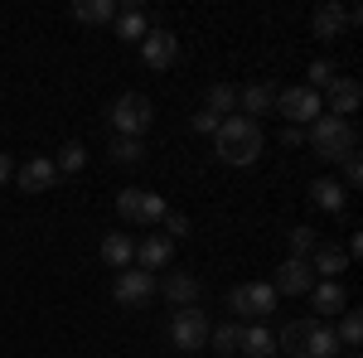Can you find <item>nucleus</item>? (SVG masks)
Masks as SVG:
<instances>
[{
    "label": "nucleus",
    "mask_w": 363,
    "mask_h": 358,
    "mask_svg": "<svg viewBox=\"0 0 363 358\" xmlns=\"http://www.w3.org/2000/svg\"><path fill=\"white\" fill-rule=\"evenodd\" d=\"M238 116H267V111H277V87L272 83H247V87H238Z\"/></svg>",
    "instance_id": "dca6fc26"
},
{
    "label": "nucleus",
    "mask_w": 363,
    "mask_h": 358,
    "mask_svg": "<svg viewBox=\"0 0 363 358\" xmlns=\"http://www.w3.org/2000/svg\"><path fill=\"white\" fill-rule=\"evenodd\" d=\"M169 213V203L160 198V194H150V189H121L116 194V218L121 223H160Z\"/></svg>",
    "instance_id": "39448f33"
},
{
    "label": "nucleus",
    "mask_w": 363,
    "mask_h": 358,
    "mask_svg": "<svg viewBox=\"0 0 363 358\" xmlns=\"http://www.w3.org/2000/svg\"><path fill=\"white\" fill-rule=\"evenodd\" d=\"M160 223H165V237H169V242H179V237L189 233V218H184V213H165Z\"/></svg>",
    "instance_id": "2f4dec72"
},
{
    "label": "nucleus",
    "mask_w": 363,
    "mask_h": 358,
    "mask_svg": "<svg viewBox=\"0 0 363 358\" xmlns=\"http://www.w3.org/2000/svg\"><path fill=\"white\" fill-rule=\"evenodd\" d=\"M335 339H339V349L359 354V344H363V315H359V310H344V315H339Z\"/></svg>",
    "instance_id": "b1692460"
},
{
    "label": "nucleus",
    "mask_w": 363,
    "mask_h": 358,
    "mask_svg": "<svg viewBox=\"0 0 363 358\" xmlns=\"http://www.w3.org/2000/svg\"><path fill=\"white\" fill-rule=\"evenodd\" d=\"M315 242H320V233H315V228H306V223H296V228L286 233V247H291V257H301V262H310Z\"/></svg>",
    "instance_id": "cd10ccee"
},
{
    "label": "nucleus",
    "mask_w": 363,
    "mask_h": 358,
    "mask_svg": "<svg viewBox=\"0 0 363 358\" xmlns=\"http://www.w3.org/2000/svg\"><path fill=\"white\" fill-rule=\"evenodd\" d=\"M310 272L325 276V281H339V272H349V252L320 237V242H315V252H310Z\"/></svg>",
    "instance_id": "2eb2a0df"
},
{
    "label": "nucleus",
    "mask_w": 363,
    "mask_h": 358,
    "mask_svg": "<svg viewBox=\"0 0 363 358\" xmlns=\"http://www.w3.org/2000/svg\"><path fill=\"white\" fill-rule=\"evenodd\" d=\"M339 358H359V354H339Z\"/></svg>",
    "instance_id": "e433bc0d"
},
{
    "label": "nucleus",
    "mask_w": 363,
    "mask_h": 358,
    "mask_svg": "<svg viewBox=\"0 0 363 358\" xmlns=\"http://www.w3.org/2000/svg\"><path fill=\"white\" fill-rule=\"evenodd\" d=\"M160 291H165V301L174 305V310H189V305H199V281L189 272H165V281H155Z\"/></svg>",
    "instance_id": "f3484780"
},
{
    "label": "nucleus",
    "mask_w": 363,
    "mask_h": 358,
    "mask_svg": "<svg viewBox=\"0 0 363 358\" xmlns=\"http://www.w3.org/2000/svg\"><path fill=\"white\" fill-rule=\"evenodd\" d=\"M339 165H344V184L354 189V184H359V179H363V160H359V155H344Z\"/></svg>",
    "instance_id": "473e14b6"
},
{
    "label": "nucleus",
    "mask_w": 363,
    "mask_h": 358,
    "mask_svg": "<svg viewBox=\"0 0 363 358\" xmlns=\"http://www.w3.org/2000/svg\"><path fill=\"white\" fill-rule=\"evenodd\" d=\"M102 262H107L112 272L136 267V237H131V233H107V237H102Z\"/></svg>",
    "instance_id": "aec40b11"
},
{
    "label": "nucleus",
    "mask_w": 363,
    "mask_h": 358,
    "mask_svg": "<svg viewBox=\"0 0 363 358\" xmlns=\"http://www.w3.org/2000/svg\"><path fill=\"white\" fill-rule=\"evenodd\" d=\"M155 276L150 272H140V267H126V272H116L112 281V301L116 305H126V310H140V305H150L155 301Z\"/></svg>",
    "instance_id": "0eeeda50"
},
{
    "label": "nucleus",
    "mask_w": 363,
    "mask_h": 358,
    "mask_svg": "<svg viewBox=\"0 0 363 358\" xmlns=\"http://www.w3.org/2000/svg\"><path fill=\"white\" fill-rule=\"evenodd\" d=\"M107 155H112L116 165H140V160H145V145H140V140H131V136H116Z\"/></svg>",
    "instance_id": "c85d7f7f"
},
{
    "label": "nucleus",
    "mask_w": 363,
    "mask_h": 358,
    "mask_svg": "<svg viewBox=\"0 0 363 358\" xmlns=\"http://www.w3.org/2000/svg\"><path fill=\"white\" fill-rule=\"evenodd\" d=\"M73 15H78L83 25H112L116 20V0H78Z\"/></svg>",
    "instance_id": "a878e982"
},
{
    "label": "nucleus",
    "mask_w": 363,
    "mask_h": 358,
    "mask_svg": "<svg viewBox=\"0 0 363 358\" xmlns=\"http://www.w3.org/2000/svg\"><path fill=\"white\" fill-rule=\"evenodd\" d=\"M306 78H310V92H325V87H330V83H335V78H339V68H335V63H330V58H315V63H310V68H306Z\"/></svg>",
    "instance_id": "c756f323"
},
{
    "label": "nucleus",
    "mask_w": 363,
    "mask_h": 358,
    "mask_svg": "<svg viewBox=\"0 0 363 358\" xmlns=\"http://www.w3.org/2000/svg\"><path fill=\"white\" fill-rule=\"evenodd\" d=\"M15 184H20V194H49L58 184V169L49 155H34V160H25V165L15 169Z\"/></svg>",
    "instance_id": "9b49d317"
},
{
    "label": "nucleus",
    "mask_w": 363,
    "mask_h": 358,
    "mask_svg": "<svg viewBox=\"0 0 363 358\" xmlns=\"http://www.w3.org/2000/svg\"><path fill=\"white\" fill-rule=\"evenodd\" d=\"M228 310H233L238 320L262 325V320L277 310V291H272V281H242V286H233V291H228Z\"/></svg>",
    "instance_id": "20e7f679"
},
{
    "label": "nucleus",
    "mask_w": 363,
    "mask_h": 358,
    "mask_svg": "<svg viewBox=\"0 0 363 358\" xmlns=\"http://www.w3.org/2000/svg\"><path fill=\"white\" fill-rule=\"evenodd\" d=\"M169 262H174V242H169L165 233H155V237H145V242H136V267L140 272H169Z\"/></svg>",
    "instance_id": "ddd939ff"
},
{
    "label": "nucleus",
    "mask_w": 363,
    "mask_h": 358,
    "mask_svg": "<svg viewBox=\"0 0 363 358\" xmlns=\"http://www.w3.org/2000/svg\"><path fill=\"white\" fill-rule=\"evenodd\" d=\"M140 58H145V68H155V73L174 68V58H179V34L165 29V25H150V34L140 39Z\"/></svg>",
    "instance_id": "1a4fd4ad"
},
{
    "label": "nucleus",
    "mask_w": 363,
    "mask_h": 358,
    "mask_svg": "<svg viewBox=\"0 0 363 358\" xmlns=\"http://www.w3.org/2000/svg\"><path fill=\"white\" fill-rule=\"evenodd\" d=\"M310 203H315L320 213H339V208H344V184L330 179V174L315 179V184H310Z\"/></svg>",
    "instance_id": "5701e85b"
},
{
    "label": "nucleus",
    "mask_w": 363,
    "mask_h": 358,
    "mask_svg": "<svg viewBox=\"0 0 363 358\" xmlns=\"http://www.w3.org/2000/svg\"><path fill=\"white\" fill-rule=\"evenodd\" d=\"M262 121H252V116H223L218 121V131H213V155L223 160V165L242 169V165H257V155H262Z\"/></svg>",
    "instance_id": "f257e3e1"
},
{
    "label": "nucleus",
    "mask_w": 363,
    "mask_h": 358,
    "mask_svg": "<svg viewBox=\"0 0 363 358\" xmlns=\"http://www.w3.org/2000/svg\"><path fill=\"white\" fill-rule=\"evenodd\" d=\"M310 305H315V320H335V315H344L349 296H344V286H339V281H315Z\"/></svg>",
    "instance_id": "6ab92c4d"
},
{
    "label": "nucleus",
    "mask_w": 363,
    "mask_h": 358,
    "mask_svg": "<svg viewBox=\"0 0 363 358\" xmlns=\"http://www.w3.org/2000/svg\"><path fill=\"white\" fill-rule=\"evenodd\" d=\"M281 140H286V145H306V131H301V126H286Z\"/></svg>",
    "instance_id": "f704fd0d"
},
{
    "label": "nucleus",
    "mask_w": 363,
    "mask_h": 358,
    "mask_svg": "<svg viewBox=\"0 0 363 358\" xmlns=\"http://www.w3.org/2000/svg\"><path fill=\"white\" fill-rule=\"evenodd\" d=\"M272 291H277V296H310V291H315V272H310V262L286 257V262L277 267V276H272Z\"/></svg>",
    "instance_id": "9d476101"
},
{
    "label": "nucleus",
    "mask_w": 363,
    "mask_h": 358,
    "mask_svg": "<svg viewBox=\"0 0 363 358\" xmlns=\"http://www.w3.org/2000/svg\"><path fill=\"white\" fill-rule=\"evenodd\" d=\"M208 344H218V358H233L238 349H242V320L213 325V330H208Z\"/></svg>",
    "instance_id": "393cba45"
},
{
    "label": "nucleus",
    "mask_w": 363,
    "mask_h": 358,
    "mask_svg": "<svg viewBox=\"0 0 363 358\" xmlns=\"http://www.w3.org/2000/svg\"><path fill=\"white\" fill-rule=\"evenodd\" d=\"M145 34H150V15L140 10V0H121L116 5V39H131L136 44Z\"/></svg>",
    "instance_id": "a211bd4d"
},
{
    "label": "nucleus",
    "mask_w": 363,
    "mask_h": 358,
    "mask_svg": "<svg viewBox=\"0 0 363 358\" xmlns=\"http://www.w3.org/2000/svg\"><path fill=\"white\" fill-rule=\"evenodd\" d=\"M194 131L213 136V131H218V116H213V111H194Z\"/></svg>",
    "instance_id": "72a5a7b5"
},
{
    "label": "nucleus",
    "mask_w": 363,
    "mask_h": 358,
    "mask_svg": "<svg viewBox=\"0 0 363 358\" xmlns=\"http://www.w3.org/2000/svg\"><path fill=\"white\" fill-rule=\"evenodd\" d=\"M306 358H339V339H335V325H330V320H315V325H310Z\"/></svg>",
    "instance_id": "412c9836"
},
{
    "label": "nucleus",
    "mask_w": 363,
    "mask_h": 358,
    "mask_svg": "<svg viewBox=\"0 0 363 358\" xmlns=\"http://www.w3.org/2000/svg\"><path fill=\"white\" fill-rule=\"evenodd\" d=\"M242 358H272L277 354V334L262 330V325H242Z\"/></svg>",
    "instance_id": "4be33fe9"
},
{
    "label": "nucleus",
    "mask_w": 363,
    "mask_h": 358,
    "mask_svg": "<svg viewBox=\"0 0 363 358\" xmlns=\"http://www.w3.org/2000/svg\"><path fill=\"white\" fill-rule=\"evenodd\" d=\"M306 145L315 150V160H344V155H359V126L354 121H344V116H330V111H320L315 121H310L306 131Z\"/></svg>",
    "instance_id": "f03ea898"
},
{
    "label": "nucleus",
    "mask_w": 363,
    "mask_h": 358,
    "mask_svg": "<svg viewBox=\"0 0 363 358\" xmlns=\"http://www.w3.org/2000/svg\"><path fill=\"white\" fill-rule=\"evenodd\" d=\"M359 102H363V87L354 83V78H335V83L325 87V102H320V107H330V116H344V121H349V116L359 111Z\"/></svg>",
    "instance_id": "f8f14e48"
},
{
    "label": "nucleus",
    "mask_w": 363,
    "mask_h": 358,
    "mask_svg": "<svg viewBox=\"0 0 363 358\" xmlns=\"http://www.w3.org/2000/svg\"><path fill=\"white\" fill-rule=\"evenodd\" d=\"M208 315L199 310V305H189V310H174V320H169V339H174V349L179 354H199L203 344H208Z\"/></svg>",
    "instance_id": "423d86ee"
},
{
    "label": "nucleus",
    "mask_w": 363,
    "mask_h": 358,
    "mask_svg": "<svg viewBox=\"0 0 363 358\" xmlns=\"http://www.w3.org/2000/svg\"><path fill=\"white\" fill-rule=\"evenodd\" d=\"M310 29H315V39H325V44H330V39H339V34L349 29V10H344L339 0H325V5L310 15Z\"/></svg>",
    "instance_id": "4468645a"
},
{
    "label": "nucleus",
    "mask_w": 363,
    "mask_h": 358,
    "mask_svg": "<svg viewBox=\"0 0 363 358\" xmlns=\"http://www.w3.org/2000/svg\"><path fill=\"white\" fill-rule=\"evenodd\" d=\"M320 92H310L306 83L301 87H281L277 92V116H286V126H310L320 116Z\"/></svg>",
    "instance_id": "6e6552de"
},
{
    "label": "nucleus",
    "mask_w": 363,
    "mask_h": 358,
    "mask_svg": "<svg viewBox=\"0 0 363 358\" xmlns=\"http://www.w3.org/2000/svg\"><path fill=\"white\" fill-rule=\"evenodd\" d=\"M5 179H15V160H10V155L0 150V184H5Z\"/></svg>",
    "instance_id": "c9c22d12"
},
{
    "label": "nucleus",
    "mask_w": 363,
    "mask_h": 358,
    "mask_svg": "<svg viewBox=\"0 0 363 358\" xmlns=\"http://www.w3.org/2000/svg\"><path fill=\"white\" fill-rule=\"evenodd\" d=\"M150 116H155V107H150L145 92H121V97L112 102V111H107L112 131L116 136H131V140H140L145 131H150Z\"/></svg>",
    "instance_id": "7ed1b4c3"
},
{
    "label": "nucleus",
    "mask_w": 363,
    "mask_h": 358,
    "mask_svg": "<svg viewBox=\"0 0 363 358\" xmlns=\"http://www.w3.org/2000/svg\"><path fill=\"white\" fill-rule=\"evenodd\" d=\"M233 107H238V87H228V83H213V87H208L203 111H213V116H233Z\"/></svg>",
    "instance_id": "bb28decb"
},
{
    "label": "nucleus",
    "mask_w": 363,
    "mask_h": 358,
    "mask_svg": "<svg viewBox=\"0 0 363 358\" xmlns=\"http://www.w3.org/2000/svg\"><path fill=\"white\" fill-rule=\"evenodd\" d=\"M83 165H87V150L78 145V140H68V145H63V155L54 160V169H58V174H78Z\"/></svg>",
    "instance_id": "7c9ffc66"
}]
</instances>
